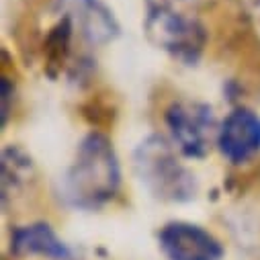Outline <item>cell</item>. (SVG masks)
Returning <instances> with one entry per match:
<instances>
[{"mask_svg": "<svg viewBox=\"0 0 260 260\" xmlns=\"http://www.w3.org/2000/svg\"><path fill=\"white\" fill-rule=\"evenodd\" d=\"M119 188L121 164L113 142L103 132H90L61 178V199L78 211H99L117 197Z\"/></svg>", "mask_w": 260, "mask_h": 260, "instance_id": "cell-1", "label": "cell"}, {"mask_svg": "<svg viewBox=\"0 0 260 260\" xmlns=\"http://www.w3.org/2000/svg\"><path fill=\"white\" fill-rule=\"evenodd\" d=\"M134 170L142 186L164 203H188L197 197L199 182L176 156V148L162 136H148L134 152Z\"/></svg>", "mask_w": 260, "mask_h": 260, "instance_id": "cell-2", "label": "cell"}, {"mask_svg": "<svg viewBox=\"0 0 260 260\" xmlns=\"http://www.w3.org/2000/svg\"><path fill=\"white\" fill-rule=\"evenodd\" d=\"M182 3H146L148 39L184 66H197L207 47V27L180 9Z\"/></svg>", "mask_w": 260, "mask_h": 260, "instance_id": "cell-3", "label": "cell"}, {"mask_svg": "<svg viewBox=\"0 0 260 260\" xmlns=\"http://www.w3.org/2000/svg\"><path fill=\"white\" fill-rule=\"evenodd\" d=\"M164 123L172 146L192 160H201L209 154L211 146L217 144L219 125L213 113V107L194 101V99H176L164 111Z\"/></svg>", "mask_w": 260, "mask_h": 260, "instance_id": "cell-4", "label": "cell"}, {"mask_svg": "<svg viewBox=\"0 0 260 260\" xmlns=\"http://www.w3.org/2000/svg\"><path fill=\"white\" fill-rule=\"evenodd\" d=\"M158 246L166 260H223V244L203 225L168 221L158 232Z\"/></svg>", "mask_w": 260, "mask_h": 260, "instance_id": "cell-5", "label": "cell"}, {"mask_svg": "<svg viewBox=\"0 0 260 260\" xmlns=\"http://www.w3.org/2000/svg\"><path fill=\"white\" fill-rule=\"evenodd\" d=\"M217 150L230 164H246L260 152V115L248 107L232 109L219 123Z\"/></svg>", "mask_w": 260, "mask_h": 260, "instance_id": "cell-6", "label": "cell"}, {"mask_svg": "<svg viewBox=\"0 0 260 260\" xmlns=\"http://www.w3.org/2000/svg\"><path fill=\"white\" fill-rule=\"evenodd\" d=\"M55 11L68 17L80 37L90 45H105L119 37L121 27L103 0H57Z\"/></svg>", "mask_w": 260, "mask_h": 260, "instance_id": "cell-7", "label": "cell"}, {"mask_svg": "<svg viewBox=\"0 0 260 260\" xmlns=\"http://www.w3.org/2000/svg\"><path fill=\"white\" fill-rule=\"evenodd\" d=\"M11 254L17 258H47V260H76V250L63 242L47 221L17 225L11 232Z\"/></svg>", "mask_w": 260, "mask_h": 260, "instance_id": "cell-8", "label": "cell"}, {"mask_svg": "<svg viewBox=\"0 0 260 260\" xmlns=\"http://www.w3.org/2000/svg\"><path fill=\"white\" fill-rule=\"evenodd\" d=\"M74 25L68 17H61L45 35L41 53H43V68L49 78H57L66 68H70L72 57V39H74Z\"/></svg>", "mask_w": 260, "mask_h": 260, "instance_id": "cell-9", "label": "cell"}, {"mask_svg": "<svg viewBox=\"0 0 260 260\" xmlns=\"http://www.w3.org/2000/svg\"><path fill=\"white\" fill-rule=\"evenodd\" d=\"M35 168L25 150L19 146H7L3 150V203L21 197V192L33 182Z\"/></svg>", "mask_w": 260, "mask_h": 260, "instance_id": "cell-10", "label": "cell"}, {"mask_svg": "<svg viewBox=\"0 0 260 260\" xmlns=\"http://www.w3.org/2000/svg\"><path fill=\"white\" fill-rule=\"evenodd\" d=\"M82 117L90 125L96 127V129H92V132H103L101 127H109V125L115 123L117 107H115L113 99H103V94H96L86 105H82Z\"/></svg>", "mask_w": 260, "mask_h": 260, "instance_id": "cell-11", "label": "cell"}, {"mask_svg": "<svg viewBox=\"0 0 260 260\" xmlns=\"http://www.w3.org/2000/svg\"><path fill=\"white\" fill-rule=\"evenodd\" d=\"M0 94H3V101H0V113H3V127L9 125L13 107H15V96H17V88L13 78H9L7 74H3L0 78Z\"/></svg>", "mask_w": 260, "mask_h": 260, "instance_id": "cell-12", "label": "cell"}]
</instances>
